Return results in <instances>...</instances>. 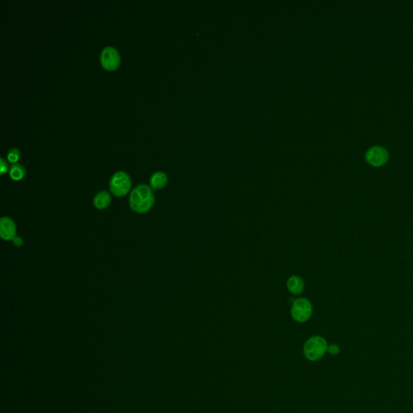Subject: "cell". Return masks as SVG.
Listing matches in <instances>:
<instances>
[{
	"label": "cell",
	"instance_id": "5",
	"mask_svg": "<svg viewBox=\"0 0 413 413\" xmlns=\"http://www.w3.org/2000/svg\"><path fill=\"white\" fill-rule=\"evenodd\" d=\"M99 60L101 65L105 70L112 71L119 67L120 64V55L117 48L108 45L102 49Z\"/></svg>",
	"mask_w": 413,
	"mask_h": 413
},
{
	"label": "cell",
	"instance_id": "13",
	"mask_svg": "<svg viewBox=\"0 0 413 413\" xmlns=\"http://www.w3.org/2000/svg\"><path fill=\"white\" fill-rule=\"evenodd\" d=\"M7 171H8V164H7V160L3 157H0V173L1 175H4L5 173H7Z\"/></svg>",
	"mask_w": 413,
	"mask_h": 413
},
{
	"label": "cell",
	"instance_id": "6",
	"mask_svg": "<svg viewBox=\"0 0 413 413\" xmlns=\"http://www.w3.org/2000/svg\"><path fill=\"white\" fill-rule=\"evenodd\" d=\"M367 162L373 166H381L387 162L388 159V150L379 145L373 146L366 154Z\"/></svg>",
	"mask_w": 413,
	"mask_h": 413
},
{
	"label": "cell",
	"instance_id": "1",
	"mask_svg": "<svg viewBox=\"0 0 413 413\" xmlns=\"http://www.w3.org/2000/svg\"><path fill=\"white\" fill-rule=\"evenodd\" d=\"M129 202L130 208L134 213H149L155 203L154 191L149 185L138 184L129 193Z\"/></svg>",
	"mask_w": 413,
	"mask_h": 413
},
{
	"label": "cell",
	"instance_id": "7",
	"mask_svg": "<svg viewBox=\"0 0 413 413\" xmlns=\"http://www.w3.org/2000/svg\"><path fill=\"white\" fill-rule=\"evenodd\" d=\"M0 236L6 241L13 240L17 236V224L9 216H2L0 219Z\"/></svg>",
	"mask_w": 413,
	"mask_h": 413
},
{
	"label": "cell",
	"instance_id": "15",
	"mask_svg": "<svg viewBox=\"0 0 413 413\" xmlns=\"http://www.w3.org/2000/svg\"><path fill=\"white\" fill-rule=\"evenodd\" d=\"M12 241H13V244H14L17 247H21L23 244V239H22V237H20V236H17L14 240H12Z\"/></svg>",
	"mask_w": 413,
	"mask_h": 413
},
{
	"label": "cell",
	"instance_id": "12",
	"mask_svg": "<svg viewBox=\"0 0 413 413\" xmlns=\"http://www.w3.org/2000/svg\"><path fill=\"white\" fill-rule=\"evenodd\" d=\"M20 155H21V153L18 148H11L7 153V161L12 164L17 163V161H19L20 158Z\"/></svg>",
	"mask_w": 413,
	"mask_h": 413
},
{
	"label": "cell",
	"instance_id": "3",
	"mask_svg": "<svg viewBox=\"0 0 413 413\" xmlns=\"http://www.w3.org/2000/svg\"><path fill=\"white\" fill-rule=\"evenodd\" d=\"M328 347L326 340L322 336H312L304 344V356L312 362H315L323 357L328 351Z\"/></svg>",
	"mask_w": 413,
	"mask_h": 413
},
{
	"label": "cell",
	"instance_id": "8",
	"mask_svg": "<svg viewBox=\"0 0 413 413\" xmlns=\"http://www.w3.org/2000/svg\"><path fill=\"white\" fill-rule=\"evenodd\" d=\"M112 203V196L107 191H101L95 196L93 205L97 210H105Z\"/></svg>",
	"mask_w": 413,
	"mask_h": 413
},
{
	"label": "cell",
	"instance_id": "4",
	"mask_svg": "<svg viewBox=\"0 0 413 413\" xmlns=\"http://www.w3.org/2000/svg\"><path fill=\"white\" fill-rule=\"evenodd\" d=\"M313 310V305L308 299L299 298L293 302L291 314L296 322L304 323L310 319Z\"/></svg>",
	"mask_w": 413,
	"mask_h": 413
},
{
	"label": "cell",
	"instance_id": "11",
	"mask_svg": "<svg viewBox=\"0 0 413 413\" xmlns=\"http://www.w3.org/2000/svg\"><path fill=\"white\" fill-rule=\"evenodd\" d=\"M26 169L20 163L12 164L9 169V176L14 181H20L25 177Z\"/></svg>",
	"mask_w": 413,
	"mask_h": 413
},
{
	"label": "cell",
	"instance_id": "2",
	"mask_svg": "<svg viewBox=\"0 0 413 413\" xmlns=\"http://www.w3.org/2000/svg\"><path fill=\"white\" fill-rule=\"evenodd\" d=\"M132 179L125 171H117L110 178V192L117 197H124L131 192Z\"/></svg>",
	"mask_w": 413,
	"mask_h": 413
},
{
	"label": "cell",
	"instance_id": "10",
	"mask_svg": "<svg viewBox=\"0 0 413 413\" xmlns=\"http://www.w3.org/2000/svg\"><path fill=\"white\" fill-rule=\"evenodd\" d=\"M287 286L291 293L299 295L304 292V281L299 276H292L287 281Z\"/></svg>",
	"mask_w": 413,
	"mask_h": 413
},
{
	"label": "cell",
	"instance_id": "9",
	"mask_svg": "<svg viewBox=\"0 0 413 413\" xmlns=\"http://www.w3.org/2000/svg\"><path fill=\"white\" fill-rule=\"evenodd\" d=\"M168 182V177L163 171H156L150 177V186L153 190L162 189Z\"/></svg>",
	"mask_w": 413,
	"mask_h": 413
},
{
	"label": "cell",
	"instance_id": "14",
	"mask_svg": "<svg viewBox=\"0 0 413 413\" xmlns=\"http://www.w3.org/2000/svg\"><path fill=\"white\" fill-rule=\"evenodd\" d=\"M328 352L332 355H336L338 354L339 352H340V348H339V346L337 345H330V346L328 347Z\"/></svg>",
	"mask_w": 413,
	"mask_h": 413
}]
</instances>
